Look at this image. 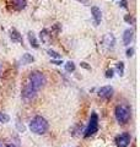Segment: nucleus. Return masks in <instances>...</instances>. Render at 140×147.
I'll list each match as a JSON object with an SVG mask.
<instances>
[{"mask_svg": "<svg viewBox=\"0 0 140 147\" xmlns=\"http://www.w3.org/2000/svg\"><path fill=\"white\" fill-rule=\"evenodd\" d=\"M21 64L22 65H27V64H32L35 61V57L32 54H30V53H25L22 55V58H21Z\"/></svg>", "mask_w": 140, "mask_h": 147, "instance_id": "15", "label": "nucleus"}, {"mask_svg": "<svg viewBox=\"0 0 140 147\" xmlns=\"http://www.w3.org/2000/svg\"><path fill=\"white\" fill-rule=\"evenodd\" d=\"M3 70H4V64H3L1 61H0V75L3 74Z\"/></svg>", "mask_w": 140, "mask_h": 147, "instance_id": "27", "label": "nucleus"}, {"mask_svg": "<svg viewBox=\"0 0 140 147\" xmlns=\"http://www.w3.org/2000/svg\"><path fill=\"white\" fill-rule=\"evenodd\" d=\"M39 38L43 43H49L52 40V34H50V32L48 30H42L39 33Z\"/></svg>", "mask_w": 140, "mask_h": 147, "instance_id": "14", "label": "nucleus"}, {"mask_svg": "<svg viewBox=\"0 0 140 147\" xmlns=\"http://www.w3.org/2000/svg\"><path fill=\"white\" fill-rule=\"evenodd\" d=\"M37 91L36 88H33L29 82L23 86V88H22V92H21V96H22V98L25 99V100H31V99H33L36 97V94H37Z\"/></svg>", "mask_w": 140, "mask_h": 147, "instance_id": "5", "label": "nucleus"}, {"mask_svg": "<svg viewBox=\"0 0 140 147\" xmlns=\"http://www.w3.org/2000/svg\"><path fill=\"white\" fill-rule=\"evenodd\" d=\"M29 84L33 87V88H36L37 91H39L41 88H43V87L46 86L47 84V79H46V75L42 71H32L30 75H29Z\"/></svg>", "mask_w": 140, "mask_h": 147, "instance_id": "3", "label": "nucleus"}, {"mask_svg": "<svg viewBox=\"0 0 140 147\" xmlns=\"http://www.w3.org/2000/svg\"><path fill=\"white\" fill-rule=\"evenodd\" d=\"M47 53H48L49 57L53 58V59H60V58H62V55H60L58 52L53 50V49H48V50H47Z\"/></svg>", "mask_w": 140, "mask_h": 147, "instance_id": "19", "label": "nucleus"}, {"mask_svg": "<svg viewBox=\"0 0 140 147\" xmlns=\"http://www.w3.org/2000/svg\"><path fill=\"white\" fill-rule=\"evenodd\" d=\"M113 93H114V90L112 86H102L101 88L97 91L99 97L102 99H106V100H108L113 97Z\"/></svg>", "mask_w": 140, "mask_h": 147, "instance_id": "7", "label": "nucleus"}, {"mask_svg": "<svg viewBox=\"0 0 140 147\" xmlns=\"http://www.w3.org/2000/svg\"><path fill=\"white\" fill-rule=\"evenodd\" d=\"M52 63L55 64V65H62L63 64V61H60L59 59H52Z\"/></svg>", "mask_w": 140, "mask_h": 147, "instance_id": "25", "label": "nucleus"}, {"mask_svg": "<svg viewBox=\"0 0 140 147\" xmlns=\"http://www.w3.org/2000/svg\"><path fill=\"white\" fill-rule=\"evenodd\" d=\"M124 21L129 25H135V17L133 15H125L124 16Z\"/></svg>", "mask_w": 140, "mask_h": 147, "instance_id": "20", "label": "nucleus"}, {"mask_svg": "<svg viewBox=\"0 0 140 147\" xmlns=\"http://www.w3.org/2000/svg\"><path fill=\"white\" fill-rule=\"evenodd\" d=\"M80 65H81V66H82L84 69H87V70H90V69H91L90 66H88V65H87V63H84V61H82V63L80 64Z\"/></svg>", "mask_w": 140, "mask_h": 147, "instance_id": "26", "label": "nucleus"}, {"mask_svg": "<svg viewBox=\"0 0 140 147\" xmlns=\"http://www.w3.org/2000/svg\"><path fill=\"white\" fill-rule=\"evenodd\" d=\"M133 38H134V31L132 28L125 30L124 33H123V43H124V45H129L130 43L133 42Z\"/></svg>", "mask_w": 140, "mask_h": 147, "instance_id": "11", "label": "nucleus"}, {"mask_svg": "<svg viewBox=\"0 0 140 147\" xmlns=\"http://www.w3.org/2000/svg\"><path fill=\"white\" fill-rule=\"evenodd\" d=\"M11 5L14 7V10L22 11L27 5V0H11Z\"/></svg>", "mask_w": 140, "mask_h": 147, "instance_id": "12", "label": "nucleus"}, {"mask_svg": "<svg viewBox=\"0 0 140 147\" xmlns=\"http://www.w3.org/2000/svg\"><path fill=\"white\" fill-rule=\"evenodd\" d=\"M3 147H16L14 144H9V145H3Z\"/></svg>", "mask_w": 140, "mask_h": 147, "instance_id": "28", "label": "nucleus"}, {"mask_svg": "<svg viewBox=\"0 0 140 147\" xmlns=\"http://www.w3.org/2000/svg\"><path fill=\"white\" fill-rule=\"evenodd\" d=\"M130 141H132V136L129 132H123L117 136L114 140L117 147H128L130 145Z\"/></svg>", "mask_w": 140, "mask_h": 147, "instance_id": "6", "label": "nucleus"}, {"mask_svg": "<svg viewBox=\"0 0 140 147\" xmlns=\"http://www.w3.org/2000/svg\"><path fill=\"white\" fill-rule=\"evenodd\" d=\"M103 44H105L106 48L113 49L114 45H116V38H114V36L112 34V33H107L105 36V38H103Z\"/></svg>", "mask_w": 140, "mask_h": 147, "instance_id": "9", "label": "nucleus"}, {"mask_svg": "<svg viewBox=\"0 0 140 147\" xmlns=\"http://www.w3.org/2000/svg\"><path fill=\"white\" fill-rule=\"evenodd\" d=\"M124 69H125V65L123 61H118L116 64V70L118 72V75H120V76L124 75Z\"/></svg>", "mask_w": 140, "mask_h": 147, "instance_id": "16", "label": "nucleus"}, {"mask_svg": "<svg viewBox=\"0 0 140 147\" xmlns=\"http://www.w3.org/2000/svg\"><path fill=\"white\" fill-rule=\"evenodd\" d=\"M91 15L93 17L95 26H99L101 24V20H102V11H101V9L97 7V6H92L91 7Z\"/></svg>", "mask_w": 140, "mask_h": 147, "instance_id": "8", "label": "nucleus"}, {"mask_svg": "<svg viewBox=\"0 0 140 147\" xmlns=\"http://www.w3.org/2000/svg\"><path fill=\"white\" fill-rule=\"evenodd\" d=\"M49 129V123L47 121V119L41 117V115H36L30 123V130L36 135H43L48 131Z\"/></svg>", "mask_w": 140, "mask_h": 147, "instance_id": "1", "label": "nucleus"}, {"mask_svg": "<svg viewBox=\"0 0 140 147\" xmlns=\"http://www.w3.org/2000/svg\"><path fill=\"white\" fill-rule=\"evenodd\" d=\"M9 121H10V117H9L6 113L0 112V124H6Z\"/></svg>", "mask_w": 140, "mask_h": 147, "instance_id": "18", "label": "nucleus"}, {"mask_svg": "<svg viewBox=\"0 0 140 147\" xmlns=\"http://www.w3.org/2000/svg\"><path fill=\"white\" fill-rule=\"evenodd\" d=\"M119 6L123 9H128V1L127 0H120L119 1Z\"/></svg>", "mask_w": 140, "mask_h": 147, "instance_id": "22", "label": "nucleus"}, {"mask_svg": "<svg viewBox=\"0 0 140 147\" xmlns=\"http://www.w3.org/2000/svg\"><path fill=\"white\" fill-rule=\"evenodd\" d=\"M114 117L119 124L124 125L129 121L130 117H132V109L127 104H118L114 108Z\"/></svg>", "mask_w": 140, "mask_h": 147, "instance_id": "2", "label": "nucleus"}, {"mask_svg": "<svg viewBox=\"0 0 140 147\" xmlns=\"http://www.w3.org/2000/svg\"><path fill=\"white\" fill-rule=\"evenodd\" d=\"M75 63L74 61H68L65 63V71L67 72H74L75 71Z\"/></svg>", "mask_w": 140, "mask_h": 147, "instance_id": "17", "label": "nucleus"}, {"mask_svg": "<svg viewBox=\"0 0 140 147\" xmlns=\"http://www.w3.org/2000/svg\"><path fill=\"white\" fill-rule=\"evenodd\" d=\"M99 115L96 113H92L90 117V120H88V124L84 131V137L87 139V137H91L92 135H95L97 131H99Z\"/></svg>", "mask_w": 140, "mask_h": 147, "instance_id": "4", "label": "nucleus"}, {"mask_svg": "<svg viewBox=\"0 0 140 147\" xmlns=\"http://www.w3.org/2000/svg\"><path fill=\"white\" fill-rule=\"evenodd\" d=\"M10 39L12 40L14 43H20V44H23L22 34H21L17 30H15V28L10 30Z\"/></svg>", "mask_w": 140, "mask_h": 147, "instance_id": "10", "label": "nucleus"}, {"mask_svg": "<svg viewBox=\"0 0 140 147\" xmlns=\"http://www.w3.org/2000/svg\"><path fill=\"white\" fill-rule=\"evenodd\" d=\"M77 3H81L82 5H85V6H90V1L88 0H76Z\"/></svg>", "mask_w": 140, "mask_h": 147, "instance_id": "24", "label": "nucleus"}, {"mask_svg": "<svg viewBox=\"0 0 140 147\" xmlns=\"http://www.w3.org/2000/svg\"><path fill=\"white\" fill-rule=\"evenodd\" d=\"M27 38H29V42H30L32 48H35V49H38L39 48V43H38V40H37V38H36V34L32 31L29 32V34H27Z\"/></svg>", "mask_w": 140, "mask_h": 147, "instance_id": "13", "label": "nucleus"}, {"mask_svg": "<svg viewBox=\"0 0 140 147\" xmlns=\"http://www.w3.org/2000/svg\"><path fill=\"white\" fill-rule=\"evenodd\" d=\"M114 69H107L106 70V74H105V76L107 77V79H112V77L114 76Z\"/></svg>", "mask_w": 140, "mask_h": 147, "instance_id": "21", "label": "nucleus"}, {"mask_svg": "<svg viewBox=\"0 0 140 147\" xmlns=\"http://www.w3.org/2000/svg\"><path fill=\"white\" fill-rule=\"evenodd\" d=\"M0 147H3V144H1V142H0Z\"/></svg>", "mask_w": 140, "mask_h": 147, "instance_id": "29", "label": "nucleus"}, {"mask_svg": "<svg viewBox=\"0 0 140 147\" xmlns=\"http://www.w3.org/2000/svg\"><path fill=\"white\" fill-rule=\"evenodd\" d=\"M125 55H127L128 58L133 57V55H134V48H128L127 49V54H125Z\"/></svg>", "mask_w": 140, "mask_h": 147, "instance_id": "23", "label": "nucleus"}]
</instances>
